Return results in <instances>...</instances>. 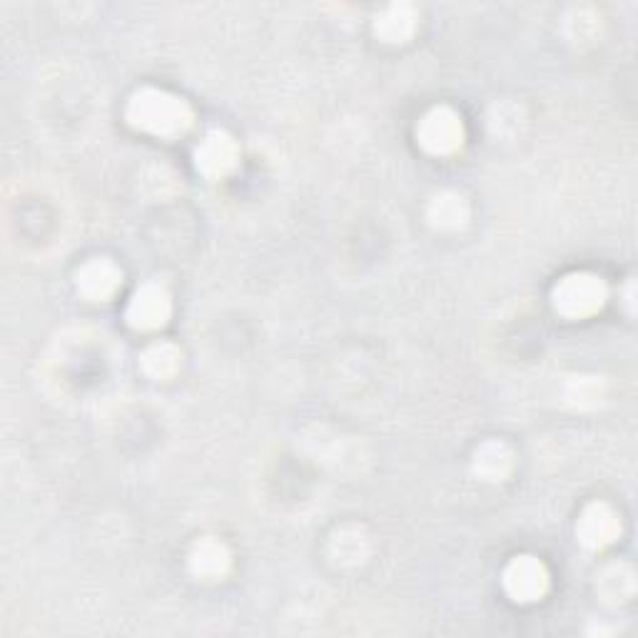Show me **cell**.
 <instances>
[{"label": "cell", "instance_id": "1", "mask_svg": "<svg viewBox=\"0 0 638 638\" xmlns=\"http://www.w3.org/2000/svg\"><path fill=\"white\" fill-rule=\"evenodd\" d=\"M130 125L157 137H177L193 125V110L183 97H175L163 90H140L127 105Z\"/></svg>", "mask_w": 638, "mask_h": 638}, {"label": "cell", "instance_id": "2", "mask_svg": "<svg viewBox=\"0 0 638 638\" xmlns=\"http://www.w3.org/2000/svg\"><path fill=\"white\" fill-rule=\"evenodd\" d=\"M606 302V287L598 277L578 272L568 275L554 289V307L568 319H584L601 309Z\"/></svg>", "mask_w": 638, "mask_h": 638}, {"label": "cell", "instance_id": "3", "mask_svg": "<svg viewBox=\"0 0 638 638\" xmlns=\"http://www.w3.org/2000/svg\"><path fill=\"white\" fill-rule=\"evenodd\" d=\"M416 140L426 153L449 155L464 143V125L454 110L434 107L416 127Z\"/></svg>", "mask_w": 638, "mask_h": 638}, {"label": "cell", "instance_id": "4", "mask_svg": "<svg viewBox=\"0 0 638 638\" xmlns=\"http://www.w3.org/2000/svg\"><path fill=\"white\" fill-rule=\"evenodd\" d=\"M506 594L518 604L538 601L548 588L546 566L534 556H518L504 572Z\"/></svg>", "mask_w": 638, "mask_h": 638}, {"label": "cell", "instance_id": "5", "mask_svg": "<svg viewBox=\"0 0 638 638\" xmlns=\"http://www.w3.org/2000/svg\"><path fill=\"white\" fill-rule=\"evenodd\" d=\"M237 157L239 150L235 140L227 133H219V130H213L195 150L197 169L207 177H225L237 165Z\"/></svg>", "mask_w": 638, "mask_h": 638}, {"label": "cell", "instance_id": "6", "mask_svg": "<svg viewBox=\"0 0 638 638\" xmlns=\"http://www.w3.org/2000/svg\"><path fill=\"white\" fill-rule=\"evenodd\" d=\"M578 542L588 548H604L614 544L618 534H621V522L611 506L606 504H591L578 518L576 526Z\"/></svg>", "mask_w": 638, "mask_h": 638}, {"label": "cell", "instance_id": "7", "mask_svg": "<svg viewBox=\"0 0 638 638\" xmlns=\"http://www.w3.org/2000/svg\"><path fill=\"white\" fill-rule=\"evenodd\" d=\"M169 317V297L160 285L140 287L127 307V319L135 329L163 327Z\"/></svg>", "mask_w": 638, "mask_h": 638}, {"label": "cell", "instance_id": "8", "mask_svg": "<svg viewBox=\"0 0 638 638\" xmlns=\"http://www.w3.org/2000/svg\"><path fill=\"white\" fill-rule=\"evenodd\" d=\"M120 269L110 263V259H90L88 265L80 267L78 272V289L83 292L88 299H107L115 295V289L120 287Z\"/></svg>", "mask_w": 638, "mask_h": 638}, {"label": "cell", "instance_id": "9", "mask_svg": "<svg viewBox=\"0 0 638 638\" xmlns=\"http://www.w3.org/2000/svg\"><path fill=\"white\" fill-rule=\"evenodd\" d=\"M189 568H193L197 578H205V582L225 576L229 568L227 546L217 542V538H203V542L195 544L193 554H189Z\"/></svg>", "mask_w": 638, "mask_h": 638}, {"label": "cell", "instance_id": "10", "mask_svg": "<svg viewBox=\"0 0 638 638\" xmlns=\"http://www.w3.org/2000/svg\"><path fill=\"white\" fill-rule=\"evenodd\" d=\"M512 469V452L502 442H486L474 454V472L486 482H502Z\"/></svg>", "mask_w": 638, "mask_h": 638}, {"label": "cell", "instance_id": "11", "mask_svg": "<svg viewBox=\"0 0 638 638\" xmlns=\"http://www.w3.org/2000/svg\"><path fill=\"white\" fill-rule=\"evenodd\" d=\"M469 217V207L464 203V197H459L454 193L436 195L429 205V219L432 225L444 227V229H456L459 225H464V219Z\"/></svg>", "mask_w": 638, "mask_h": 638}, {"label": "cell", "instance_id": "12", "mask_svg": "<svg viewBox=\"0 0 638 638\" xmlns=\"http://www.w3.org/2000/svg\"><path fill=\"white\" fill-rule=\"evenodd\" d=\"M414 33V16L404 6H392L382 18H377V35L387 43H404Z\"/></svg>", "mask_w": 638, "mask_h": 638}, {"label": "cell", "instance_id": "13", "mask_svg": "<svg viewBox=\"0 0 638 638\" xmlns=\"http://www.w3.org/2000/svg\"><path fill=\"white\" fill-rule=\"evenodd\" d=\"M143 367L150 377L167 379L177 372L179 352L173 344H155L150 347L143 357Z\"/></svg>", "mask_w": 638, "mask_h": 638}]
</instances>
